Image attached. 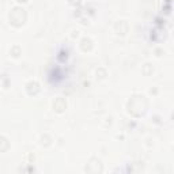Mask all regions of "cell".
<instances>
[{"mask_svg":"<svg viewBox=\"0 0 174 174\" xmlns=\"http://www.w3.org/2000/svg\"><path fill=\"white\" fill-rule=\"evenodd\" d=\"M11 14L12 15H10V21L15 25V26H21V25L25 22L26 14H25L23 8H14Z\"/></svg>","mask_w":174,"mask_h":174,"instance_id":"cell-1","label":"cell"},{"mask_svg":"<svg viewBox=\"0 0 174 174\" xmlns=\"http://www.w3.org/2000/svg\"><path fill=\"white\" fill-rule=\"evenodd\" d=\"M55 109L57 110V112H63V110L65 109V103H64V101H63V99H59L57 102L55 103Z\"/></svg>","mask_w":174,"mask_h":174,"instance_id":"cell-2","label":"cell"},{"mask_svg":"<svg viewBox=\"0 0 174 174\" xmlns=\"http://www.w3.org/2000/svg\"><path fill=\"white\" fill-rule=\"evenodd\" d=\"M18 2H27V0H18Z\"/></svg>","mask_w":174,"mask_h":174,"instance_id":"cell-3","label":"cell"}]
</instances>
